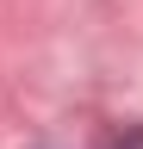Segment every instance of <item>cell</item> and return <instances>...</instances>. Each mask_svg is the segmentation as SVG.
I'll list each match as a JSON object with an SVG mask.
<instances>
[{
  "mask_svg": "<svg viewBox=\"0 0 143 149\" xmlns=\"http://www.w3.org/2000/svg\"><path fill=\"white\" fill-rule=\"evenodd\" d=\"M112 149H143V130H124V137H118Z\"/></svg>",
  "mask_w": 143,
  "mask_h": 149,
  "instance_id": "1",
  "label": "cell"
}]
</instances>
